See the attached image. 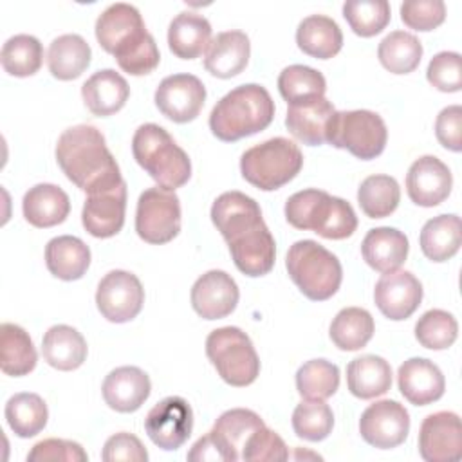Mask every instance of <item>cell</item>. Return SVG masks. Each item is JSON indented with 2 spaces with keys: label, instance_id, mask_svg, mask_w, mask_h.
I'll list each match as a JSON object with an SVG mask.
<instances>
[{
  "label": "cell",
  "instance_id": "cell-1",
  "mask_svg": "<svg viewBox=\"0 0 462 462\" xmlns=\"http://www.w3.org/2000/svg\"><path fill=\"white\" fill-rule=\"evenodd\" d=\"M211 220L240 273L256 278L273 269L276 244L254 199L242 191H226L213 202Z\"/></svg>",
  "mask_w": 462,
  "mask_h": 462
},
{
  "label": "cell",
  "instance_id": "cell-2",
  "mask_svg": "<svg viewBox=\"0 0 462 462\" xmlns=\"http://www.w3.org/2000/svg\"><path fill=\"white\" fill-rule=\"evenodd\" d=\"M56 161L67 179L87 195L123 180L103 134L90 125L70 126L58 137Z\"/></svg>",
  "mask_w": 462,
  "mask_h": 462
},
{
  "label": "cell",
  "instance_id": "cell-3",
  "mask_svg": "<svg viewBox=\"0 0 462 462\" xmlns=\"http://www.w3.org/2000/svg\"><path fill=\"white\" fill-rule=\"evenodd\" d=\"M96 38L132 76L150 74L159 65L157 43L146 31L141 13L130 4L117 2L101 13L96 22Z\"/></svg>",
  "mask_w": 462,
  "mask_h": 462
},
{
  "label": "cell",
  "instance_id": "cell-4",
  "mask_svg": "<svg viewBox=\"0 0 462 462\" xmlns=\"http://www.w3.org/2000/svg\"><path fill=\"white\" fill-rule=\"evenodd\" d=\"M274 117V101L267 88L247 83L227 92L209 114V128L220 141L233 143L265 130Z\"/></svg>",
  "mask_w": 462,
  "mask_h": 462
},
{
  "label": "cell",
  "instance_id": "cell-5",
  "mask_svg": "<svg viewBox=\"0 0 462 462\" xmlns=\"http://www.w3.org/2000/svg\"><path fill=\"white\" fill-rule=\"evenodd\" d=\"M285 218L296 229H310L328 240H343L354 235L357 217L352 206L321 189H303L285 202Z\"/></svg>",
  "mask_w": 462,
  "mask_h": 462
},
{
  "label": "cell",
  "instance_id": "cell-6",
  "mask_svg": "<svg viewBox=\"0 0 462 462\" xmlns=\"http://www.w3.org/2000/svg\"><path fill=\"white\" fill-rule=\"evenodd\" d=\"M132 153L137 164L164 189H177L191 177L188 153L159 125H141L132 139Z\"/></svg>",
  "mask_w": 462,
  "mask_h": 462
},
{
  "label": "cell",
  "instance_id": "cell-7",
  "mask_svg": "<svg viewBox=\"0 0 462 462\" xmlns=\"http://www.w3.org/2000/svg\"><path fill=\"white\" fill-rule=\"evenodd\" d=\"M285 267L291 280L312 301L332 298L343 280L337 256L314 240L294 242L287 253Z\"/></svg>",
  "mask_w": 462,
  "mask_h": 462
},
{
  "label": "cell",
  "instance_id": "cell-8",
  "mask_svg": "<svg viewBox=\"0 0 462 462\" xmlns=\"http://www.w3.org/2000/svg\"><path fill=\"white\" fill-rule=\"evenodd\" d=\"M301 166V150L285 137L267 139L240 157L242 177L262 191L282 188L300 173Z\"/></svg>",
  "mask_w": 462,
  "mask_h": 462
},
{
  "label": "cell",
  "instance_id": "cell-9",
  "mask_svg": "<svg viewBox=\"0 0 462 462\" xmlns=\"http://www.w3.org/2000/svg\"><path fill=\"white\" fill-rule=\"evenodd\" d=\"M206 354L218 375L231 386H247L260 374V359L249 336L238 327H222L206 339Z\"/></svg>",
  "mask_w": 462,
  "mask_h": 462
},
{
  "label": "cell",
  "instance_id": "cell-10",
  "mask_svg": "<svg viewBox=\"0 0 462 462\" xmlns=\"http://www.w3.org/2000/svg\"><path fill=\"white\" fill-rule=\"evenodd\" d=\"M386 139V125L383 117L372 110L336 112L328 132V144L348 150L361 161H370L381 155Z\"/></svg>",
  "mask_w": 462,
  "mask_h": 462
},
{
  "label": "cell",
  "instance_id": "cell-11",
  "mask_svg": "<svg viewBox=\"0 0 462 462\" xmlns=\"http://www.w3.org/2000/svg\"><path fill=\"white\" fill-rule=\"evenodd\" d=\"M135 231L148 244H166L180 231V200L173 189L161 186L141 193L135 211Z\"/></svg>",
  "mask_w": 462,
  "mask_h": 462
},
{
  "label": "cell",
  "instance_id": "cell-12",
  "mask_svg": "<svg viewBox=\"0 0 462 462\" xmlns=\"http://www.w3.org/2000/svg\"><path fill=\"white\" fill-rule=\"evenodd\" d=\"M144 303V289L139 278L128 271L106 273L96 291V305L101 316L112 323L134 319Z\"/></svg>",
  "mask_w": 462,
  "mask_h": 462
},
{
  "label": "cell",
  "instance_id": "cell-13",
  "mask_svg": "<svg viewBox=\"0 0 462 462\" xmlns=\"http://www.w3.org/2000/svg\"><path fill=\"white\" fill-rule=\"evenodd\" d=\"M144 430L157 448L164 451H175L191 435L193 410L182 397H164L148 411L144 419Z\"/></svg>",
  "mask_w": 462,
  "mask_h": 462
},
{
  "label": "cell",
  "instance_id": "cell-14",
  "mask_svg": "<svg viewBox=\"0 0 462 462\" xmlns=\"http://www.w3.org/2000/svg\"><path fill=\"white\" fill-rule=\"evenodd\" d=\"M410 431V415L406 408L392 399L370 404L359 419V433L374 448L392 449L402 444Z\"/></svg>",
  "mask_w": 462,
  "mask_h": 462
},
{
  "label": "cell",
  "instance_id": "cell-15",
  "mask_svg": "<svg viewBox=\"0 0 462 462\" xmlns=\"http://www.w3.org/2000/svg\"><path fill=\"white\" fill-rule=\"evenodd\" d=\"M206 101V87L193 74H171L155 90V105L173 123L193 121Z\"/></svg>",
  "mask_w": 462,
  "mask_h": 462
},
{
  "label": "cell",
  "instance_id": "cell-16",
  "mask_svg": "<svg viewBox=\"0 0 462 462\" xmlns=\"http://www.w3.org/2000/svg\"><path fill=\"white\" fill-rule=\"evenodd\" d=\"M419 453L426 462H457L462 458V426L453 411L428 415L419 431Z\"/></svg>",
  "mask_w": 462,
  "mask_h": 462
},
{
  "label": "cell",
  "instance_id": "cell-17",
  "mask_svg": "<svg viewBox=\"0 0 462 462\" xmlns=\"http://www.w3.org/2000/svg\"><path fill=\"white\" fill-rule=\"evenodd\" d=\"M126 211V182L87 195L81 211L83 227L96 238H110L117 235L125 224Z\"/></svg>",
  "mask_w": 462,
  "mask_h": 462
},
{
  "label": "cell",
  "instance_id": "cell-18",
  "mask_svg": "<svg viewBox=\"0 0 462 462\" xmlns=\"http://www.w3.org/2000/svg\"><path fill=\"white\" fill-rule=\"evenodd\" d=\"M374 300L383 316L393 321L410 318L422 300V285L410 271L384 273L374 289Z\"/></svg>",
  "mask_w": 462,
  "mask_h": 462
},
{
  "label": "cell",
  "instance_id": "cell-19",
  "mask_svg": "<svg viewBox=\"0 0 462 462\" xmlns=\"http://www.w3.org/2000/svg\"><path fill=\"white\" fill-rule=\"evenodd\" d=\"M453 186L449 168L435 155H422L411 162L406 175V191L411 202L422 208L439 206Z\"/></svg>",
  "mask_w": 462,
  "mask_h": 462
},
{
  "label": "cell",
  "instance_id": "cell-20",
  "mask_svg": "<svg viewBox=\"0 0 462 462\" xmlns=\"http://www.w3.org/2000/svg\"><path fill=\"white\" fill-rule=\"evenodd\" d=\"M238 285L226 271H208L191 287V307L204 319L229 316L238 303Z\"/></svg>",
  "mask_w": 462,
  "mask_h": 462
},
{
  "label": "cell",
  "instance_id": "cell-21",
  "mask_svg": "<svg viewBox=\"0 0 462 462\" xmlns=\"http://www.w3.org/2000/svg\"><path fill=\"white\" fill-rule=\"evenodd\" d=\"M336 112L337 110L325 96L292 103L287 108L285 126L291 135L303 144L319 146L328 143V132Z\"/></svg>",
  "mask_w": 462,
  "mask_h": 462
},
{
  "label": "cell",
  "instance_id": "cell-22",
  "mask_svg": "<svg viewBox=\"0 0 462 462\" xmlns=\"http://www.w3.org/2000/svg\"><path fill=\"white\" fill-rule=\"evenodd\" d=\"M397 384L406 401L426 406L444 395L446 381L440 368L424 357H411L399 366Z\"/></svg>",
  "mask_w": 462,
  "mask_h": 462
},
{
  "label": "cell",
  "instance_id": "cell-23",
  "mask_svg": "<svg viewBox=\"0 0 462 462\" xmlns=\"http://www.w3.org/2000/svg\"><path fill=\"white\" fill-rule=\"evenodd\" d=\"M105 402L121 413L139 410L150 395L152 383L146 372L137 366H119L112 370L103 381Z\"/></svg>",
  "mask_w": 462,
  "mask_h": 462
},
{
  "label": "cell",
  "instance_id": "cell-24",
  "mask_svg": "<svg viewBox=\"0 0 462 462\" xmlns=\"http://www.w3.org/2000/svg\"><path fill=\"white\" fill-rule=\"evenodd\" d=\"M262 426H265L263 420L253 410L233 408L217 419L209 433L220 449L222 460L236 462L242 458L247 439Z\"/></svg>",
  "mask_w": 462,
  "mask_h": 462
},
{
  "label": "cell",
  "instance_id": "cell-25",
  "mask_svg": "<svg viewBox=\"0 0 462 462\" xmlns=\"http://www.w3.org/2000/svg\"><path fill=\"white\" fill-rule=\"evenodd\" d=\"M251 43L242 31L218 32L206 52L204 67L209 74L227 79L240 74L249 61Z\"/></svg>",
  "mask_w": 462,
  "mask_h": 462
},
{
  "label": "cell",
  "instance_id": "cell-26",
  "mask_svg": "<svg viewBox=\"0 0 462 462\" xmlns=\"http://www.w3.org/2000/svg\"><path fill=\"white\" fill-rule=\"evenodd\" d=\"M81 96L87 108L99 117L119 112L128 96L130 87L126 79L114 69H103L94 72L81 87Z\"/></svg>",
  "mask_w": 462,
  "mask_h": 462
},
{
  "label": "cell",
  "instance_id": "cell-27",
  "mask_svg": "<svg viewBox=\"0 0 462 462\" xmlns=\"http://www.w3.org/2000/svg\"><path fill=\"white\" fill-rule=\"evenodd\" d=\"M408 238L395 227H375L366 233L361 244L365 262L377 273L397 271L408 256Z\"/></svg>",
  "mask_w": 462,
  "mask_h": 462
},
{
  "label": "cell",
  "instance_id": "cell-28",
  "mask_svg": "<svg viewBox=\"0 0 462 462\" xmlns=\"http://www.w3.org/2000/svg\"><path fill=\"white\" fill-rule=\"evenodd\" d=\"M211 43L209 22L193 11L179 13L168 27V47L180 60H195L208 52Z\"/></svg>",
  "mask_w": 462,
  "mask_h": 462
},
{
  "label": "cell",
  "instance_id": "cell-29",
  "mask_svg": "<svg viewBox=\"0 0 462 462\" xmlns=\"http://www.w3.org/2000/svg\"><path fill=\"white\" fill-rule=\"evenodd\" d=\"M25 220L34 227H52L61 224L70 211L69 195L56 184H36L22 200Z\"/></svg>",
  "mask_w": 462,
  "mask_h": 462
},
{
  "label": "cell",
  "instance_id": "cell-30",
  "mask_svg": "<svg viewBox=\"0 0 462 462\" xmlns=\"http://www.w3.org/2000/svg\"><path fill=\"white\" fill-rule=\"evenodd\" d=\"M45 263L49 273L60 280H79L90 265V249L81 238L61 235L45 245Z\"/></svg>",
  "mask_w": 462,
  "mask_h": 462
},
{
  "label": "cell",
  "instance_id": "cell-31",
  "mask_svg": "<svg viewBox=\"0 0 462 462\" xmlns=\"http://www.w3.org/2000/svg\"><path fill=\"white\" fill-rule=\"evenodd\" d=\"M42 354L52 368L70 372L85 363L87 341L74 327L54 325L43 336Z\"/></svg>",
  "mask_w": 462,
  "mask_h": 462
},
{
  "label": "cell",
  "instance_id": "cell-32",
  "mask_svg": "<svg viewBox=\"0 0 462 462\" xmlns=\"http://www.w3.org/2000/svg\"><path fill=\"white\" fill-rule=\"evenodd\" d=\"M346 386L357 399H374L392 386L390 363L379 356H361L346 366Z\"/></svg>",
  "mask_w": 462,
  "mask_h": 462
},
{
  "label": "cell",
  "instance_id": "cell-33",
  "mask_svg": "<svg viewBox=\"0 0 462 462\" xmlns=\"http://www.w3.org/2000/svg\"><path fill=\"white\" fill-rule=\"evenodd\" d=\"M296 43L305 54L318 60H328L341 51L343 32L332 18L325 14H310L300 22Z\"/></svg>",
  "mask_w": 462,
  "mask_h": 462
},
{
  "label": "cell",
  "instance_id": "cell-34",
  "mask_svg": "<svg viewBox=\"0 0 462 462\" xmlns=\"http://www.w3.org/2000/svg\"><path fill=\"white\" fill-rule=\"evenodd\" d=\"M90 45L79 34H61L52 40L47 52V65L54 78L70 81L79 78L90 65Z\"/></svg>",
  "mask_w": 462,
  "mask_h": 462
},
{
  "label": "cell",
  "instance_id": "cell-35",
  "mask_svg": "<svg viewBox=\"0 0 462 462\" xmlns=\"http://www.w3.org/2000/svg\"><path fill=\"white\" fill-rule=\"evenodd\" d=\"M38 361L32 339L14 323L0 325V366L5 375L20 377L34 370Z\"/></svg>",
  "mask_w": 462,
  "mask_h": 462
},
{
  "label": "cell",
  "instance_id": "cell-36",
  "mask_svg": "<svg viewBox=\"0 0 462 462\" xmlns=\"http://www.w3.org/2000/svg\"><path fill=\"white\" fill-rule=\"evenodd\" d=\"M462 244L460 218L457 215H439L430 218L420 231V249L431 262H446L455 256Z\"/></svg>",
  "mask_w": 462,
  "mask_h": 462
},
{
  "label": "cell",
  "instance_id": "cell-37",
  "mask_svg": "<svg viewBox=\"0 0 462 462\" xmlns=\"http://www.w3.org/2000/svg\"><path fill=\"white\" fill-rule=\"evenodd\" d=\"M374 318L361 307L341 309L330 323V339L339 350L354 352L366 346L374 336Z\"/></svg>",
  "mask_w": 462,
  "mask_h": 462
},
{
  "label": "cell",
  "instance_id": "cell-38",
  "mask_svg": "<svg viewBox=\"0 0 462 462\" xmlns=\"http://www.w3.org/2000/svg\"><path fill=\"white\" fill-rule=\"evenodd\" d=\"M5 419L9 428L20 439L38 435L49 419L47 404L38 393L22 392L14 393L5 404Z\"/></svg>",
  "mask_w": 462,
  "mask_h": 462
},
{
  "label": "cell",
  "instance_id": "cell-39",
  "mask_svg": "<svg viewBox=\"0 0 462 462\" xmlns=\"http://www.w3.org/2000/svg\"><path fill=\"white\" fill-rule=\"evenodd\" d=\"M377 56L381 65L392 74H410L420 63L422 45L411 32L392 31L381 40Z\"/></svg>",
  "mask_w": 462,
  "mask_h": 462
},
{
  "label": "cell",
  "instance_id": "cell-40",
  "mask_svg": "<svg viewBox=\"0 0 462 462\" xmlns=\"http://www.w3.org/2000/svg\"><path fill=\"white\" fill-rule=\"evenodd\" d=\"M401 200V188L390 175H370L357 189V202L368 218L390 217Z\"/></svg>",
  "mask_w": 462,
  "mask_h": 462
},
{
  "label": "cell",
  "instance_id": "cell-41",
  "mask_svg": "<svg viewBox=\"0 0 462 462\" xmlns=\"http://www.w3.org/2000/svg\"><path fill=\"white\" fill-rule=\"evenodd\" d=\"M2 67L7 74L27 78L40 70L43 61V47L38 38L31 34L11 36L0 52Z\"/></svg>",
  "mask_w": 462,
  "mask_h": 462
},
{
  "label": "cell",
  "instance_id": "cell-42",
  "mask_svg": "<svg viewBox=\"0 0 462 462\" xmlns=\"http://www.w3.org/2000/svg\"><path fill=\"white\" fill-rule=\"evenodd\" d=\"M339 368L327 359H310L296 372V388L303 399L325 401L337 392Z\"/></svg>",
  "mask_w": 462,
  "mask_h": 462
},
{
  "label": "cell",
  "instance_id": "cell-43",
  "mask_svg": "<svg viewBox=\"0 0 462 462\" xmlns=\"http://www.w3.org/2000/svg\"><path fill=\"white\" fill-rule=\"evenodd\" d=\"M278 90L282 97L292 105L312 97L325 96V76L307 65H289L278 76Z\"/></svg>",
  "mask_w": 462,
  "mask_h": 462
},
{
  "label": "cell",
  "instance_id": "cell-44",
  "mask_svg": "<svg viewBox=\"0 0 462 462\" xmlns=\"http://www.w3.org/2000/svg\"><path fill=\"white\" fill-rule=\"evenodd\" d=\"M343 16L357 36L370 38L388 25L390 4L386 0H348L343 4Z\"/></svg>",
  "mask_w": 462,
  "mask_h": 462
},
{
  "label": "cell",
  "instance_id": "cell-45",
  "mask_svg": "<svg viewBox=\"0 0 462 462\" xmlns=\"http://www.w3.org/2000/svg\"><path fill=\"white\" fill-rule=\"evenodd\" d=\"M332 426L334 413L323 401L307 399L292 411V430L303 440L319 442L330 435Z\"/></svg>",
  "mask_w": 462,
  "mask_h": 462
},
{
  "label": "cell",
  "instance_id": "cell-46",
  "mask_svg": "<svg viewBox=\"0 0 462 462\" xmlns=\"http://www.w3.org/2000/svg\"><path fill=\"white\" fill-rule=\"evenodd\" d=\"M458 334V325L453 314L431 309L424 312L415 323V337L417 341L430 350H444L449 348Z\"/></svg>",
  "mask_w": 462,
  "mask_h": 462
},
{
  "label": "cell",
  "instance_id": "cell-47",
  "mask_svg": "<svg viewBox=\"0 0 462 462\" xmlns=\"http://www.w3.org/2000/svg\"><path fill=\"white\" fill-rule=\"evenodd\" d=\"M428 81L440 92H458L462 88V60L458 52L442 51L430 60Z\"/></svg>",
  "mask_w": 462,
  "mask_h": 462
},
{
  "label": "cell",
  "instance_id": "cell-48",
  "mask_svg": "<svg viewBox=\"0 0 462 462\" xmlns=\"http://www.w3.org/2000/svg\"><path fill=\"white\" fill-rule=\"evenodd\" d=\"M289 458V451L287 446L283 442V439L269 430L267 426L258 428L245 442L244 451H242V460H249V462H282Z\"/></svg>",
  "mask_w": 462,
  "mask_h": 462
},
{
  "label": "cell",
  "instance_id": "cell-49",
  "mask_svg": "<svg viewBox=\"0 0 462 462\" xmlns=\"http://www.w3.org/2000/svg\"><path fill=\"white\" fill-rule=\"evenodd\" d=\"M401 20L413 31H433L446 20L442 0H408L401 4Z\"/></svg>",
  "mask_w": 462,
  "mask_h": 462
},
{
  "label": "cell",
  "instance_id": "cell-50",
  "mask_svg": "<svg viewBox=\"0 0 462 462\" xmlns=\"http://www.w3.org/2000/svg\"><path fill=\"white\" fill-rule=\"evenodd\" d=\"M29 462L36 460H65V462H85L88 460V455L85 449L72 440L65 439H45L32 446V449L27 455Z\"/></svg>",
  "mask_w": 462,
  "mask_h": 462
},
{
  "label": "cell",
  "instance_id": "cell-51",
  "mask_svg": "<svg viewBox=\"0 0 462 462\" xmlns=\"http://www.w3.org/2000/svg\"><path fill=\"white\" fill-rule=\"evenodd\" d=\"M101 458L105 462H117V460H126V462H146L148 460V451L144 449L143 442L126 431L112 435L101 451Z\"/></svg>",
  "mask_w": 462,
  "mask_h": 462
},
{
  "label": "cell",
  "instance_id": "cell-52",
  "mask_svg": "<svg viewBox=\"0 0 462 462\" xmlns=\"http://www.w3.org/2000/svg\"><path fill=\"white\" fill-rule=\"evenodd\" d=\"M435 135L444 148L451 152L462 150V106L460 105H451L440 110L435 121Z\"/></svg>",
  "mask_w": 462,
  "mask_h": 462
}]
</instances>
